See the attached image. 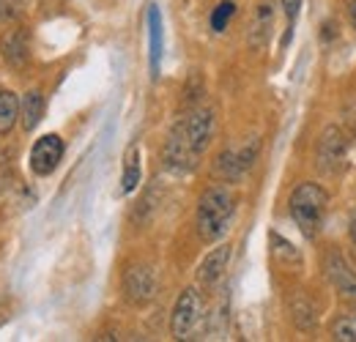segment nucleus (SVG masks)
<instances>
[{"instance_id": "a211bd4d", "label": "nucleus", "mask_w": 356, "mask_h": 342, "mask_svg": "<svg viewBox=\"0 0 356 342\" xmlns=\"http://www.w3.org/2000/svg\"><path fill=\"white\" fill-rule=\"evenodd\" d=\"M148 22H151V63H154V72H156V63H159V55H162V19H159V11L154 6L148 11Z\"/></svg>"}, {"instance_id": "f03ea898", "label": "nucleus", "mask_w": 356, "mask_h": 342, "mask_svg": "<svg viewBox=\"0 0 356 342\" xmlns=\"http://www.w3.org/2000/svg\"><path fill=\"white\" fill-rule=\"evenodd\" d=\"M326 206H329V195L323 186L305 181L299 184L291 197H288V211L293 225L302 230L305 238H318L321 227H323V219H326Z\"/></svg>"}, {"instance_id": "2eb2a0df", "label": "nucleus", "mask_w": 356, "mask_h": 342, "mask_svg": "<svg viewBox=\"0 0 356 342\" xmlns=\"http://www.w3.org/2000/svg\"><path fill=\"white\" fill-rule=\"evenodd\" d=\"M42 115H44V96H42V90H28L25 99L19 101L22 129L25 131H33V129L42 124Z\"/></svg>"}, {"instance_id": "20e7f679", "label": "nucleus", "mask_w": 356, "mask_h": 342, "mask_svg": "<svg viewBox=\"0 0 356 342\" xmlns=\"http://www.w3.org/2000/svg\"><path fill=\"white\" fill-rule=\"evenodd\" d=\"M200 315H203V299H200L197 288H186L178 296L176 307H173V315H170V332H173V337L176 340H189L192 332L200 323Z\"/></svg>"}, {"instance_id": "9d476101", "label": "nucleus", "mask_w": 356, "mask_h": 342, "mask_svg": "<svg viewBox=\"0 0 356 342\" xmlns=\"http://www.w3.org/2000/svg\"><path fill=\"white\" fill-rule=\"evenodd\" d=\"M323 271L329 277V282L334 285V291L343 299H356V271L346 263V257L337 250H332L323 260Z\"/></svg>"}, {"instance_id": "dca6fc26", "label": "nucleus", "mask_w": 356, "mask_h": 342, "mask_svg": "<svg viewBox=\"0 0 356 342\" xmlns=\"http://www.w3.org/2000/svg\"><path fill=\"white\" fill-rule=\"evenodd\" d=\"M140 148L137 145H129V151H127V156H124V175H121V192L124 195H129L137 189V184H140Z\"/></svg>"}, {"instance_id": "f8f14e48", "label": "nucleus", "mask_w": 356, "mask_h": 342, "mask_svg": "<svg viewBox=\"0 0 356 342\" xmlns=\"http://www.w3.org/2000/svg\"><path fill=\"white\" fill-rule=\"evenodd\" d=\"M0 52H3V60L11 66V69H25L28 66V39L25 33L17 28V31H6L0 36Z\"/></svg>"}, {"instance_id": "6ab92c4d", "label": "nucleus", "mask_w": 356, "mask_h": 342, "mask_svg": "<svg viewBox=\"0 0 356 342\" xmlns=\"http://www.w3.org/2000/svg\"><path fill=\"white\" fill-rule=\"evenodd\" d=\"M233 14H236V3H233V0H222V3L214 8V14H211V28H214L217 33L225 31Z\"/></svg>"}, {"instance_id": "f3484780", "label": "nucleus", "mask_w": 356, "mask_h": 342, "mask_svg": "<svg viewBox=\"0 0 356 342\" xmlns=\"http://www.w3.org/2000/svg\"><path fill=\"white\" fill-rule=\"evenodd\" d=\"M19 118V101L11 90H0V134H8Z\"/></svg>"}, {"instance_id": "4468645a", "label": "nucleus", "mask_w": 356, "mask_h": 342, "mask_svg": "<svg viewBox=\"0 0 356 342\" xmlns=\"http://www.w3.org/2000/svg\"><path fill=\"white\" fill-rule=\"evenodd\" d=\"M291 318H293L296 329H302V332H312L315 329L318 309H315V304H312V299L305 291H299V293L291 296Z\"/></svg>"}, {"instance_id": "ddd939ff", "label": "nucleus", "mask_w": 356, "mask_h": 342, "mask_svg": "<svg viewBox=\"0 0 356 342\" xmlns=\"http://www.w3.org/2000/svg\"><path fill=\"white\" fill-rule=\"evenodd\" d=\"M271 28H274V11L268 3H261L252 14V22H250V33H247V42L252 49H264L271 36Z\"/></svg>"}, {"instance_id": "9b49d317", "label": "nucleus", "mask_w": 356, "mask_h": 342, "mask_svg": "<svg viewBox=\"0 0 356 342\" xmlns=\"http://www.w3.org/2000/svg\"><path fill=\"white\" fill-rule=\"evenodd\" d=\"M227 263H230V244H220L217 250H211L209 255L203 257V263L197 268V282L206 291L217 288V282L222 279L225 271H227Z\"/></svg>"}, {"instance_id": "6e6552de", "label": "nucleus", "mask_w": 356, "mask_h": 342, "mask_svg": "<svg viewBox=\"0 0 356 342\" xmlns=\"http://www.w3.org/2000/svg\"><path fill=\"white\" fill-rule=\"evenodd\" d=\"M63 159V140L58 134H44L31 148V170L36 175H49Z\"/></svg>"}, {"instance_id": "b1692460", "label": "nucleus", "mask_w": 356, "mask_h": 342, "mask_svg": "<svg viewBox=\"0 0 356 342\" xmlns=\"http://www.w3.org/2000/svg\"><path fill=\"white\" fill-rule=\"evenodd\" d=\"M348 17H351V25L356 28V0H351V3H348Z\"/></svg>"}, {"instance_id": "39448f33", "label": "nucleus", "mask_w": 356, "mask_h": 342, "mask_svg": "<svg viewBox=\"0 0 356 342\" xmlns=\"http://www.w3.org/2000/svg\"><path fill=\"white\" fill-rule=\"evenodd\" d=\"M162 162H165V168L173 172H192L197 168V162H200V154L189 145V140L184 137V131L181 127H173L170 131V137H168V142H165V151H162Z\"/></svg>"}, {"instance_id": "412c9836", "label": "nucleus", "mask_w": 356, "mask_h": 342, "mask_svg": "<svg viewBox=\"0 0 356 342\" xmlns=\"http://www.w3.org/2000/svg\"><path fill=\"white\" fill-rule=\"evenodd\" d=\"M280 6H282V11H285V17H288V31H285V39H282V47L291 42V36H293V28H296V17H299V11H302V0H280Z\"/></svg>"}, {"instance_id": "0eeeda50", "label": "nucleus", "mask_w": 356, "mask_h": 342, "mask_svg": "<svg viewBox=\"0 0 356 342\" xmlns=\"http://www.w3.org/2000/svg\"><path fill=\"white\" fill-rule=\"evenodd\" d=\"M124 293L127 299L143 307L156 296V274L151 266H132L127 274H124Z\"/></svg>"}, {"instance_id": "423d86ee", "label": "nucleus", "mask_w": 356, "mask_h": 342, "mask_svg": "<svg viewBox=\"0 0 356 342\" xmlns=\"http://www.w3.org/2000/svg\"><path fill=\"white\" fill-rule=\"evenodd\" d=\"M178 127L184 131V137L189 140V145L203 156L206 148L211 145V137H214V113L209 107L192 110L186 118L178 121Z\"/></svg>"}, {"instance_id": "1a4fd4ad", "label": "nucleus", "mask_w": 356, "mask_h": 342, "mask_svg": "<svg viewBox=\"0 0 356 342\" xmlns=\"http://www.w3.org/2000/svg\"><path fill=\"white\" fill-rule=\"evenodd\" d=\"M258 151H261V142L258 140H252L244 151H222L220 159H217V175L225 178V181H230V184L238 181L244 172L252 168Z\"/></svg>"}, {"instance_id": "aec40b11", "label": "nucleus", "mask_w": 356, "mask_h": 342, "mask_svg": "<svg viewBox=\"0 0 356 342\" xmlns=\"http://www.w3.org/2000/svg\"><path fill=\"white\" fill-rule=\"evenodd\" d=\"M332 340L356 342V318H340V320L332 326Z\"/></svg>"}, {"instance_id": "4be33fe9", "label": "nucleus", "mask_w": 356, "mask_h": 342, "mask_svg": "<svg viewBox=\"0 0 356 342\" xmlns=\"http://www.w3.org/2000/svg\"><path fill=\"white\" fill-rule=\"evenodd\" d=\"M17 14H19V8H17V6H11V3L0 0V22H8V19H14Z\"/></svg>"}, {"instance_id": "f257e3e1", "label": "nucleus", "mask_w": 356, "mask_h": 342, "mask_svg": "<svg viewBox=\"0 0 356 342\" xmlns=\"http://www.w3.org/2000/svg\"><path fill=\"white\" fill-rule=\"evenodd\" d=\"M236 195L227 186H209L197 203V233L203 241L214 244L230 230L236 216Z\"/></svg>"}, {"instance_id": "5701e85b", "label": "nucleus", "mask_w": 356, "mask_h": 342, "mask_svg": "<svg viewBox=\"0 0 356 342\" xmlns=\"http://www.w3.org/2000/svg\"><path fill=\"white\" fill-rule=\"evenodd\" d=\"M348 236H351V241H354L356 247V211L351 214V222H348Z\"/></svg>"}, {"instance_id": "393cba45", "label": "nucleus", "mask_w": 356, "mask_h": 342, "mask_svg": "<svg viewBox=\"0 0 356 342\" xmlns=\"http://www.w3.org/2000/svg\"><path fill=\"white\" fill-rule=\"evenodd\" d=\"M6 3H11V6H17V8H19V6L25 3V0H6Z\"/></svg>"}, {"instance_id": "7ed1b4c3", "label": "nucleus", "mask_w": 356, "mask_h": 342, "mask_svg": "<svg viewBox=\"0 0 356 342\" xmlns=\"http://www.w3.org/2000/svg\"><path fill=\"white\" fill-rule=\"evenodd\" d=\"M348 159V137L337 127H326L315 142V168L323 175H337Z\"/></svg>"}]
</instances>
